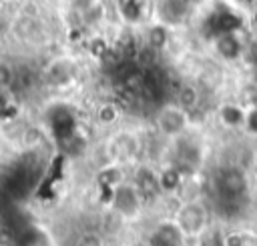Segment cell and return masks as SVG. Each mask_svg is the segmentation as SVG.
Here are the masks:
<instances>
[{
  "label": "cell",
  "mask_w": 257,
  "mask_h": 246,
  "mask_svg": "<svg viewBox=\"0 0 257 246\" xmlns=\"http://www.w3.org/2000/svg\"><path fill=\"white\" fill-rule=\"evenodd\" d=\"M215 190L219 200H243L249 190V174L237 164H227L215 174Z\"/></svg>",
  "instance_id": "obj_1"
},
{
  "label": "cell",
  "mask_w": 257,
  "mask_h": 246,
  "mask_svg": "<svg viewBox=\"0 0 257 246\" xmlns=\"http://www.w3.org/2000/svg\"><path fill=\"white\" fill-rule=\"evenodd\" d=\"M96 116H98L100 124H106V126H108V124H114V122L118 120L120 112H118V108H116L114 104H102V106L98 108Z\"/></svg>",
  "instance_id": "obj_14"
},
{
  "label": "cell",
  "mask_w": 257,
  "mask_h": 246,
  "mask_svg": "<svg viewBox=\"0 0 257 246\" xmlns=\"http://www.w3.org/2000/svg\"><path fill=\"white\" fill-rule=\"evenodd\" d=\"M243 126L251 134H257V106L245 108V122H243Z\"/></svg>",
  "instance_id": "obj_18"
},
{
  "label": "cell",
  "mask_w": 257,
  "mask_h": 246,
  "mask_svg": "<svg viewBox=\"0 0 257 246\" xmlns=\"http://www.w3.org/2000/svg\"><path fill=\"white\" fill-rule=\"evenodd\" d=\"M223 246H249L245 234L241 232H229L223 236Z\"/></svg>",
  "instance_id": "obj_17"
},
{
  "label": "cell",
  "mask_w": 257,
  "mask_h": 246,
  "mask_svg": "<svg viewBox=\"0 0 257 246\" xmlns=\"http://www.w3.org/2000/svg\"><path fill=\"white\" fill-rule=\"evenodd\" d=\"M143 148V140L139 138L137 132L133 130H118L110 136L108 144H106V154L110 158L112 164H126L131 160H135L141 154Z\"/></svg>",
  "instance_id": "obj_3"
},
{
  "label": "cell",
  "mask_w": 257,
  "mask_h": 246,
  "mask_svg": "<svg viewBox=\"0 0 257 246\" xmlns=\"http://www.w3.org/2000/svg\"><path fill=\"white\" fill-rule=\"evenodd\" d=\"M44 76L50 84L54 86H64L68 82L74 80V64L68 60V58H54L46 70H44Z\"/></svg>",
  "instance_id": "obj_9"
},
{
  "label": "cell",
  "mask_w": 257,
  "mask_h": 246,
  "mask_svg": "<svg viewBox=\"0 0 257 246\" xmlns=\"http://www.w3.org/2000/svg\"><path fill=\"white\" fill-rule=\"evenodd\" d=\"M76 246H104V242L98 232H84L76 240Z\"/></svg>",
  "instance_id": "obj_16"
},
{
  "label": "cell",
  "mask_w": 257,
  "mask_h": 246,
  "mask_svg": "<svg viewBox=\"0 0 257 246\" xmlns=\"http://www.w3.org/2000/svg\"><path fill=\"white\" fill-rule=\"evenodd\" d=\"M207 208L199 200L183 202L175 214V224L181 228L185 238H197L207 230Z\"/></svg>",
  "instance_id": "obj_5"
},
{
  "label": "cell",
  "mask_w": 257,
  "mask_h": 246,
  "mask_svg": "<svg viewBox=\"0 0 257 246\" xmlns=\"http://www.w3.org/2000/svg\"><path fill=\"white\" fill-rule=\"evenodd\" d=\"M189 122H191V114L181 108L177 102H165L163 106H159L157 114H155V124H157V130L163 138H167L169 142L181 134L187 132L189 128Z\"/></svg>",
  "instance_id": "obj_2"
},
{
  "label": "cell",
  "mask_w": 257,
  "mask_h": 246,
  "mask_svg": "<svg viewBox=\"0 0 257 246\" xmlns=\"http://www.w3.org/2000/svg\"><path fill=\"white\" fill-rule=\"evenodd\" d=\"M187 14V0H163L161 18L165 24H177Z\"/></svg>",
  "instance_id": "obj_12"
},
{
  "label": "cell",
  "mask_w": 257,
  "mask_h": 246,
  "mask_svg": "<svg viewBox=\"0 0 257 246\" xmlns=\"http://www.w3.org/2000/svg\"><path fill=\"white\" fill-rule=\"evenodd\" d=\"M183 242H185V234L173 220V222H161L155 226L149 246H183Z\"/></svg>",
  "instance_id": "obj_7"
},
{
  "label": "cell",
  "mask_w": 257,
  "mask_h": 246,
  "mask_svg": "<svg viewBox=\"0 0 257 246\" xmlns=\"http://www.w3.org/2000/svg\"><path fill=\"white\" fill-rule=\"evenodd\" d=\"M215 52L221 60L233 62L243 54V44L233 32H223L215 38Z\"/></svg>",
  "instance_id": "obj_11"
},
{
  "label": "cell",
  "mask_w": 257,
  "mask_h": 246,
  "mask_svg": "<svg viewBox=\"0 0 257 246\" xmlns=\"http://www.w3.org/2000/svg\"><path fill=\"white\" fill-rule=\"evenodd\" d=\"M12 34L18 42L26 44V46H36L44 40V34H46V28L44 24L36 18V16H30V14H18L14 20H12Z\"/></svg>",
  "instance_id": "obj_6"
},
{
  "label": "cell",
  "mask_w": 257,
  "mask_h": 246,
  "mask_svg": "<svg viewBox=\"0 0 257 246\" xmlns=\"http://www.w3.org/2000/svg\"><path fill=\"white\" fill-rule=\"evenodd\" d=\"M197 246H223V236L215 230H205L197 236Z\"/></svg>",
  "instance_id": "obj_15"
},
{
  "label": "cell",
  "mask_w": 257,
  "mask_h": 246,
  "mask_svg": "<svg viewBox=\"0 0 257 246\" xmlns=\"http://www.w3.org/2000/svg\"><path fill=\"white\" fill-rule=\"evenodd\" d=\"M201 100H203V90L197 84H193V82H181L179 88L175 90V98H173V102H177L189 114L199 110Z\"/></svg>",
  "instance_id": "obj_10"
},
{
  "label": "cell",
  "mask_w": 257,
  "mask_h": 246,
  "mask_svg": "<svg viewBox=\"0 0 257 246\" xmlns=\"http://www.w3.org/2000/svg\"><path fill=\"white\" fill-rule=\"evenodd\" d=\"M16 80V66L0 58V92H12Z\"/></svg>",
  "instance_id": "obj_13"
},
{
  "label": "cell",
  "mask_w": 257,
  "mask_h": 246,
  "mask_svg": "<svg viewBox=\"0 0 257 246\" xmlns=\"http://www.w3.org/2000/svg\"><path fill=\"white\" fill-rule=\"evenodd\" d=\"M145 198L143 194L139 192V188L133 184V182H120L116 184L112 190H110V208L114 210L116 216L128 220V218H135L139 212H141V206H143Z\"/></svg>",
  "instance_id": "obj_4"
},
{
  "label": "cell",
  "mask_w": 257,
  "mask_h": 246,
  "mask_svg": "<svg viewBox=\"0 0 257 246\" xmlns=\"http://www.w3.org/2000/svg\"><path fill=\"white\" fill-rule=\"evenodd\" d=\"M131 182L139 188V192L143 194V198H145V200H147V198H151V196H157L159 192H163L159 172H157V170H153V168H149V166H141V168L137 170V174H135V178H133Z\"/></svg>",
  "instance_id": "obj_8"
}]
</instances>
